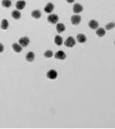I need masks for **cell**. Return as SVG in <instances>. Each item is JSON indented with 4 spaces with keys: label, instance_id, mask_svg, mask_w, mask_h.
<instances>
[{
    "label": "cell",
    "instance_id": "cell-1",
    "mask_svg": "<svg viewBox=\"0 0 115 129\" xmlns=\"http://www.w3.org/2000/svg\"><path fill=\"white\" fill-rule=\"evenodd\" d=\"M64 45H65L67 47H73L74 46L76 45V40L74 39V37L70 36V37H68L67 39L65 40Z\"/></svg>",
    "mask_w": 115,
    "mask_h": 129
},
{
    "label": "cell",
    "instance_id": "cell-2",
    "mask_svg": "<svg viewBox=\"0 0 115 129\" xmlns=\"http://www.w3.org/2000/svg\"><path fill=\"white\" fill-rule=\"evenodd\" d=\"M30 42V40L29 37H26V36H23V37H21L19 39V44L22 46L23 47H26L29 46Z\"/></svg>",
    "mask_w": 115,
    "mask_h": 129
},
{
    "label": "cell",
    "instance_id": "cell-3",
    "mask_svg": "<svg viewBox=\"0 0 115 129\" xmlns=\"http://www.w3.org/2000/svg\"><path fill=\"white\" fill-rule=\"evenodd\" d=\"M47 21L48 23L52 24H57L58 22V17L57 15H55V14H51V15L48 16Z\"/></svg>",
    "mask_w": 115,
    "mask_h": 129
},
{
    "label": "cell",
    "instance_id": "cell-4",
    "mask_svg": "<svg viewBox=\"0 0 115 129\" xmlns=\"http://www.w3.org/2000/svg\"><path fill=\"white\" fill-rule=\"evenodd\" d=\"M46 76H47V78H49V79L54 80V79H56V78H57L58 72H56L55 70H50V71H48V72H47Z\"/></svg>",
    "mask_w": 115,
    "mask_h": 129
},
{
    "label": "cell",
    "instance_id": "cell-5",
    "mask_svg": "<svg viewBox=\"0 0 115 129\" xmlns=\"http://www.w3.org/2000/svg\"><path fill=\"white\" fill-rule=\"evenodd\" d=\"M70 21H71V23L73 25H78L82 21V17L79 15H74L70 18Z\"/></svg>",
    "mask_w": 115,
    "mask_h": 129
},
{
    "label": "cell",
    "instance_id": "cell-6",
    "mask_svg": "<svg viewBox=\"0 0 115 129\" xmlns=\"http://www.w3.org/2000/svg\"><path fill=\"white\" fill-rule=\"evenodd\" d=\"M54 57H55L57 59L64 60L66 58V54L64 51H58L57 53L54 54Z\"/></svg>",
    "mask_w": 115,
    "mask_h": 129
},
{
    "label": "cell",
    "instance_id": "cell-7",
    "mask_svg": "<svg viewBox=\"0 0 115 129\" xmlns=\"http://www.w3.org/2000/svg\"><path fill=\"white\" fill-rule=\"evenodd\" d=\"M83 11V7L80 4H75L73 6V12L76 14H79Z\"/></svg>",
    "mask_w": 115,
    "mask_h": 129
},
{
    "label": "cell",
    "instance_id": "cell-8",
    "mask_svg": "<svg viewBox=\"0 0 115 129\" xmlns=\"http://www.w3.org/2000/svg\"><path fill=\"white\" fill-rule=\"evenodd\" d=\"M25 6H26V2L23 1V0H20V1H18L16 4V7H17V10H18V11L23 10L25 8Z\"/></svg>",
    "mask_w": 115,
    "mask_h": 129
},
{
    "label": "cell",
    "instance_id": "cell-9",
    "mask_svg": "<svg viewBox=\"0 0 115 129\" xmlns=\"http://www.w3.org/2000/svg\"><path fill=\"white\" fill-rule=\"evenodd\" d=\"M54 10V5L52 3H48L45 6V11L48 14H51Z\"/></svg>",
    "mask_w": 115,
    "mask_h": 129
},
{
    "label": "cell",
    "instance_id": "cell-10",
    "mask_svg": "<svg viewBox=\"0 0 115 129\" xmlns=\"http://www.w3.org/2000/svg\"><path fill=\"white\" fill-rule=\"evenodd\" d=\"M88 27L91 29H97L99 27L98 22L95 21V20H91V21H89V23H88Z\"/></svg>",
    "mask_w": 115,
    "mask_h": 129
},
{
    "label": "cell",
    "instance_id": "cell-11",
    "mask_svg": "<svg viewBox=\"0 0 115 129\" xmlns=\"http://www.w3.org/2000/svg\"><path fill=\"white\" fill-rule=\"evenodd\" d=\"M12 48H13L14 52H16V53H21L22 50H23V47L19 43H14L12 45Z\"/></svg>",
    "mask_w": 115,
    "mask_h": 129
},
{
    "label": "cell",
    "instance_id": "cell-12",
    "mask_svg": "<svg viewBox=\"0 0 115 129\" xmlns=\"http://www.w3.org/2000/svg\"><path fill=\"white\" fill-rule=\"evenodd\" d=\"M35 53H33V52H29V53H27V55H26V59L29 62H33L34 60H35Z\"/></svg>",
    "mask_w": 115,
    "mask_h": 129
},
{
    "label": "cell",
    "instance_id": "cell-13",
    "mask_svg": "<svg viewBox=\"0 0 115 129\" xmlns=\"http://www.w3.org/2000/svg\"><path fill=\"white\" fill-rule=\"evenodd\" d=\"M76 40H77V41L80 42V43H84V42H86L87 41V37L83 34H78L77 36H76Z\"/></svg>",
    "mask_w": 115,
    "mask_h": 129
},
{
    "label": "cell",
    "instance_id": "cell-14",
    "mask_svg": "<svg viewBox=\"0 0 115 129\" xmlns=\"http://www.w3.org/2000/svg\"><path fill=\"white\" fill-rule=\"evenodd\" d=\"M31 16L32 17L35 18V19H39L41 17V12H40L39 10H35L31 12Z\"/></svg>",
    "mask_w": 115,
    "mask_h": 129
},
{
    "label": "cell",
    "instance_id": "cell-15",
    "mask_svg": "<svg viewBox=\"0 0 115 129\" xmlns=\"http://www.w3.org/2000/svg\"><path fill=\"white\" fill-rule=\"evenodd\" d=\"M12 17L16 20H18L21 18V12H20L18 10H15V11H12V14H11Z\"/></svg>",
    "mask_w": 115,
    "mask_h": 129
},
{
    "label": "cell",
    "instance_id": "cell-16",
    "mask_svg": "<svg viewBox=\"0 0 115 129\" xmlns=\"http://www.w3.org/2000/svg\"><path fill=\"white\" fill-rule=\"evenodd\" d=\"M63 41H64L63 38H62L60 35H57V36H55V38H54V43L58 46H61L62 44H63Z\"/></svg>",
    "mask_w": 115,
    "mask_h": 129
},
{
    "label": "cell",
    "instance_id": "cell-17",
    "mask_svg": "<svg viewBox=\"0 0 115 129\" xmlns=\"http://www.w3.org/2000/svg\"><path fill=\"white\" fill-rule=\"evenodd\" d=\"M56 29H57L58 33H63L65 30V26L63 23H58L57 26H56Z\"/></svg>",
    "mask_w": 115,
    "mask_h": 129
},
{
    "label": "cell",
    "instance_id": "cell-18",
    "mask_svg": "<svg viewBox=\"0 0 115 129\" xmlns=\"http://www.w3.org/2000/svg\"><path fill=\"white\" fill-rule=\"evenodd\" d=\"M96 35H97L99 37H103V36L106 35V30L102 28H98L96 29Z\"/></svg>",
    "mask_w": 115,
    "mask_h": 129
},
{
    "label": "cell",
    "instance_id": "cell-19",
    "mask_svg": "<svg viewBox=\"0 0 115 129\" xmlns=\"http://www.w3.org/2000/svg\"><path fill=\"white\" fill-rule=\"evenodd\" d=\"M8 27H9V22H8L7 19H3L1 22V29L5 30L8 29Z\"/></svg>",
    "mask_w": 115,
    "mask_h": 129
},
{
    "label": "cell",
    "instance_id": "cell-20",
    "mask_svg": "<svg viewBox=\"0 0 115 129\" xmlns=\"http://www.w3.org/2000/svg\"><path fill=\"white\" fill-rule=\"evenodd\" d=\"M11 5L12 3L11 0H3V1H2V5L5 8H10L11 6Z\"/></svg>",
    "mask_w": 115,
    "mask_h": 129
},
{
    "label": "cell",
    "instance_id": "cell-21",
    "mask_svg": "<svg viewBox=\"0 0 115 129\" xmlns=\"http://www.w3.org/2000/svg\"><path fill=\"white\" fill-rule=\"evenodd\" d=\"M53 55L54 54L51 50H47V51H46L45 53H44V56H45L46 58H52Z\"/></svg>",
    "mask_w": 115,
    "mask_h": 129
},
{
    "label": "cell",
    "instance_id": "cell-22",
    "mask_svg": "<svg viewBox=\"0 0 115 129\" xmlns=\"http://www.w3.org/2000/svg\"><path fill=\"white\" fill-rule=\"evenodd\" d=\"M115 28V23H107L106 25V30H112V29Z\"/></svg>",
    "mask_w": 115,
    "mask_h": 129
},
{
    "label": "cell",
    "instance_id": "cell-23",
    "mask_svg": "<svg viewBox=\"0 0 115 129\" xmlns=\"http://www.w3.org/2000/svg\"><path fill=\"white\" fill-rule=\"evenodd\" d=\"M4 50H5V47H4L3 44L0 43V53H3Z\"/></svg>",
    "mask_w": 115,
    "mask_h": 129
},
{
    "label": "cell",
    "instance_id": "cell-24",
    "mask_svg": "<svg viewBox=\"0 0 115 129\" xmlns=\"http://www.w3.org/2000/svg\"><path fill=\"white\" fill-rule=\"evenodd\" d=\"M67 1V3H69V4H71V3H73L75 0H66Z\"/></svg>",
    "mask_w": 115,
    "mask_h": 129
},
{
    "label": "cell",
    "instance_id": "cell-25",
    "mask_svg": "<svg viewBox=\"0 0 115 129\" xmlns=\"http://www.w3.org/2000/svg\"><path fill=\"white\" fill-rule=\"evenodd\" d=\"M114 44H115V40H114Z\"/></svg>",
    "mask_w": 115,
    "mask_h": 129
}]
</instances>
